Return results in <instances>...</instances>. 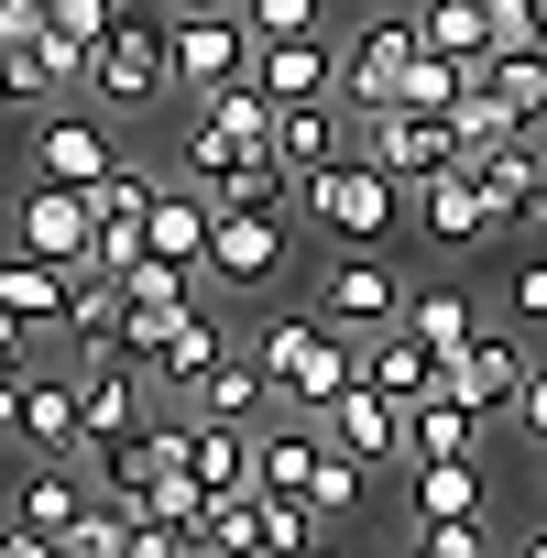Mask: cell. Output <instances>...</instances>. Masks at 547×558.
<instances>
[{
  "label": "cell",
  "instance_id": "1",
  "mask_svg": "<svg viewBox=\"0 0 547 558\" xmlns=\"http://www.w3.org/2000/svg\"><path fill=\"white\" fill-rule=\"evenodd\" d=\"M252 351H263V373H274V405H296V416H329V405L362 384V329H340L329 307L274 318Z\"/></svg>",
  "mask_w": 547,
  "mask_h": 558
},
{
  "label": "cell",
  "instance_id": "2",
  "mask_svg": "<svg viewBox=\"0 0 547 558\" xmlns=\"http://www.w3.org/2000/svg\"><path fill=\"white\" fill-rule=\"evenodd\" d=\"M296 208L329 230V241H394L405 230V208H416V186L405 175H384L373 154H340V165H318V175H296Z\"/></svg>",
  "mask_w": 547,
  "mask_h": 558
},
{
  "label": "cell",
  "instance_id": "3",
  "mask_svg": "<svg viewBox=\"0 0 547 558\" xmlns=\"http://www.w3.org/2000/svg\"><path fill=\"white\" fill-rule=\"evenodd\" d=\"M165 45H175V88H186V99L241 88L252 56H263V34H252L241 12H165Z\"/></svg>",
  "mask_w": 547,
  "mask_h": 558
},
{
  "label": "cell",
  "instance_id": "4",
  "mask_svg": "<svg viewBox=\"0 0 547 558\" xmlns=\"http://www.w3.org/2000/svg\"><path fill=\"white\" fill-rule=\"evenodd\" d=\"M175 88V45L154 12H121V34H99V66H88V99L99 110H154Z\"/></svg>",
  "mask_w": 547,
  "mask_h": 558
},
{
  "label": "cell",
  "instance_id": "5",
  "mask_svg": "<svg viewBox=\"0 0 547 558\" xmlns=\"http://www.w3.org/2000/svg\"><path fill=\"white\" fill-rule=\"evenodd\" d=\"M12 241L77 274V263H99V197H88V186H66V175H34V186L12 197Z\"/></svg>",
  "mask_w": 547,
  "mask_h": 558
},
{
  "label": "cell",
  "instance_id": "6",
  "mask_svg": "<svg viewBox=\"0 0 547 558\" xmlns=\"http://www.w3.org/2000/svg\"><path fill=\"white\" fill-rule=\"evenodd\" d=\"M99 504V482L88 471H66V460H45L23 493H12V525H0V558H66V525Z\"/></svg>",
  "mask_w": 547,
  "mask_h": 558
},
{
  "label": "cell",
  "instance_id": "7",
  "mask_svg": "<svg viewBox=\"0 0 547 558\" xmlns=\"http://www.w3.org/2000/svg\"><path fill=\"white\" fill-rule=\"evenodd\" d=\"M416 56H427L416 12H373V23H362V34L340 45V99H351V110H384V99H405Z\"/></svg>",
  "mask_w": 547,
  "mask_h": 558
},
{
  "label": "cell",
  "instance_id": "8",
  "mask_svg": "<svg viewBox=\"0 0 547 558\" xmlns=\"http://www.w3.org/2000/svg\"><path fill=\"white\" fill-rule=\"evenodd\" d=\"M362 154H373L384 175L427 186V175H438V165H460L471 143H460V121H449V110H405V99H394V110H362Z\"/></svg>",
  "mask_w": 547,
  "mask_h": 558
},
{
  "label": "cell",
  "instance_id": "9",
  "mask_svg": "<svg viewBox=\"0 0 547 558\" xmlns=\"http://www.w3.org/2000/svg\"><path fill=\"white\" fill-rule=\"evenodd\" d=\"M318 307H329L340 329H394V318H405V286H394V263H384L373 241H340V263L318 274Z\"/></svg>",
  "mask_w": 547,
  "mask_h": 558
},
{
  "label": "cell",
  "instance_id": "10",
  "mask_svg": "<svg viewBox=\"0 0 547 558\" xmlns=\"http://www.w3.org/2000/svg\"><path fill=\"white\" fill-rule=\"evenodd\" d=\"M318 427H329L340 449H362L373 471H416V427H405V405H394L384 384H351V395H340Z\"/></svg>",
  "mask_w": 547,
  "mask_h": 558
},
{
  "label": "cell",
  "instance_id": "11",
  "mask_svg": "<svg viewBox=\"0 0 547 558\" xmlns=\"http://www.w3.org/2000/svg\"><path fill=\"white\" fill-rule=\"evenodd\" d=\"M274 263H285V208H219V241H208V274L230 296L274 286Z\"/></svg>",
  "mask_w": 547,
  "mask_h": 558
},
{
  "label": "cell",
  "instance_id": "12",
  "mask_svg": "<svg viewBox=\"0 0 547 558\" xmlns=\"http://www.w3.org/2000/svg\"><path fill=\"white\" fill-rule=\"evenodd\" d=\"M110 165H121V143H110V132H99L88 110H56V99L34 110V175H66V186H99Z\"/></svg>",
  "mask_w": 547,
  "mask_h": 558
},
{
  "label": "cell",
  "instance_id": "13",
  "mask_svg": "<svg viewBox=\"0 0 547 558\" xmlns=\"http://www.w3.org/2000/svg\"><path fill=\"white\" fill-rule=\"evenodd\" d=\"M493 219H503V208H493V186L471 175V154L416 186V230H427V241H493Z\"/></svg>",
  "mask_w": 547,
  "mask_h": 558
},
{
  "label": "cell",
  "instance_id": "14",
  "mask_svg": "<svg viewBox=\"0 0 547 558\" xmlns=\"http://www.w3.org/2000/svg\"><path fill=\"white\" fill-rule=\"evenodd\" d=\"M66 286H77L66 263H45V252H23V241L0 252V307H12L34 340H66Z\"/></svg>",
  "mask_w": 547,
  "mask_h": 558
},
{
  "label": "cell",
  "instance_id": "15",
  "mask_svg": "<svg viewBox=\"0 0 547 558\" xmlns=\"http://www.w3.org/2000/svg\"><path fill=\"white\" fill-rule=\"evenodd\" d=\"M219 351H230V329H219L208 307H186V318H175V329L143 351V373H154V395H175V405H186V395L219 373Z\"/></svg>",
  "mask_w": 547,
  "mask_h": 558
},
{
  "label": "cell",
  "instance_id": "16",
  "mask_svg": "<svg viewBox=\"0 0 547 558\" xmlns=\"http://www.w3.org/2000/svg\"><path fill=\"white\" fill-rule=\"evenodd\" d=\"M23 449L34 460H88V395H77V373H56V384L23 373Z\"/></svg>",
  "mask_w": 547,
  "mask_h": 558
},
{
  "label": "cell",
  "instance_id": "17",
  "mask_svg": "<svg viewBox=\"0 0 547 558\" xmlns=\"http://www.w3.org/2000/svg\"><path fill=\"white\" fill-rule=\"evenodd\" d=\"M362 384H384L394 405H416V395H438V384H449V362L394 318V329H362Z\"/></svg>",
  "mask_w": 547,
  "mask_h": 558
},
{
  "label": "cell",
  "instance_id": "18",
  "mask_svg": "<svg viewBox=\"0 0 547 558\" xmlns=\"http://www.w3.org/2000/svg\"><path fill=\"white\" fill-rule=\"evenodd\" d=\"M471 77L503 99V121H514V132H547V45H525V34H514V45H493Z\"/></svg>",
  "mask_w": 547,
  "mask_h": 558
},
{
  "label": "cell",
  "instance_id": "19",
  "mask_svg": "<svg viewBox=\"0 0 547 558\" xmlns=\"http://www.w3.org/2000/svg\"><path fill=\"white\" fill-rule=\"evenodd\" d=\"M525 373H536V362H525V340H493V329H482L471 351H449V395H471L482 416H503Z\"/></svg>",
  "mask_w": 547,
  "mask_h": 558
},
{
  "label": "cell",
  "instance_id": "20",
  "mask_svg": "<svg viewBox=\"0 0 547 558\" xmlns=\"http://www.w3.org/2000/svg\"><path fill=\"white\" fill-rule=\"evenodd\" d=\"M252 77H263L274 99H329V88H340V45H329V34H285V45L252 56Z\"/></svg>",
  "mask_w": 547,
  "mask_h": 558
},
{
  "label": "cell",
  "instance_id": "21",
  "mask_svg": "<svg viewBox=\"0 0 547 558\" xmlns=\"http://www.w3.org/2000/svg\"><path fill=\"white\" fill-rule=\"evenodd\" d=\"M471 175L493 186V208L514 219L525 197H536V175H547V132H503V143H471Z\"/></svg>",
  "mask_w": 547,
  "mask_h": 558
},
{
  "label": "cell",
  "instance_id": "22",
  "mask_svg": "<svg viewBox=\"0 0 547 558\" xmlns=\"http://www.w3.org/2000/svg\"><path fill=\"white\" fill-rule=\"evenodd\" d=\"M405 427H416V460H460V449H482V427H493V416H482L471 395H449V384H438V395H416V405H405Z\"/></svg>",
  "mask_w": 547,
  "mask_h": 558
},
{
  "label": "cell",
  "instance_id": "23",
  "mask_svg": "<svg viewBox=\"0 0 547 558\" xmlns=\"http://www.w3.org/2000/svg\"><path fill=\"white\" fill-rule=\"evenodd\" d=\"M154 471H165L154 427H132V438H88V482H99L110 504H143V493H154Z\"/></svg>",
  "mask_w": 547,
  "mask_h": 558
},
{
  "label": "cell",
  "instance_id": "24",
  "mask_svg": "<svg viewBox=\"0 0 547 558\" xmlns=\"http://www.w3.org/2000/svg\"><path fill=\"white\" fill-rule=\"evenodd\" d=\"M405 329L449 362V351H471V340H482V307H471L460 286H416V296H405Z\"/></svg>",
  "mask_w": 547,
  "mask_h": 558
},
{
  "label": "cell",
  "instance_id": "25",
  "mask_svg": "<svg viewBox=\"0 0 547 558\" xmlns=\"http://www.w3.org/2000/svg\"><path fill=\"white\" fill-rule=\"evenodd\" d=\"M318 460H329V427H263V493H318Z\"/></svg>",
  "mask_w": 547,
  "mask_h": 558
},
{
  "label": "cell",
  "instance_id": "26",
  "mask_svg": "<svg viewBox=\"0 0 547 558\" xmlns=\"http://www.w3.org/2000/svg\"><path fill=\"white\" fill-rule=\"evenodd\" d=\"M274 154H285L296 175L340 165V110H329V99H285V121H274Z\"/></svg>",
  "mask_w": 547,
  "mask_h": 558
},
{
  "label": "cell",
  "instance_id": "27",
  "mask_svg": "<svg viewBox=\"0 0 547 558\" xmlns=\"http://www.w3.org/2000/svg\"><path fill=\"white\" fill-rule=\"evenodd\" d=\"M197 416H252V405H274V373H263V351H219V373L186 395Z\"/></svg>",
  "mask_w": 547,
  "mask_h": 558
},
{
  "label": "cell",
  "instance_id": "28",
  "mask_svg": "<svg viewBox=\"0 0 547 558\" xmlns=\"http://www.w3.org/2000/svg\"><path fill=\"white\" fill-rule=\"evenodd\" d=\"M416 514H482V449L416 460Z\"/></svg>",
  "mask_w": 547,
  "mask_h": 558
},
{
  "label": "cell",
  "instance_id": "29",
  "mask_svg": "<svg viewBox=\"0 0 547 558\" xmlns=\"http://www.w3.org/2000/svg\"><path fill=\"white\" fill-rule=\"evenodd\" d=\"M503 318H514L525 340H547V241H536V252L503 274Z\"/></svg>",
  "mask_w": 547,
  "mask_h": 558
},
{
  "label": "cell",
  "instance_id": "30",
  "mask_svg": "<svg viewBox=\"0 0 547 558\" xmlns=\"http://www.w3.org/2000/svg\"><path fill=\"white\" fill-rule=\"evenodd\" d=\"M241 23L263 45H285V34H329V0H241Z\"/></svg>",
  "mask_w": 547,
  "mask_h": 558
},
{
  "label": "cell",
  "instance_id": "31",
  "mask_svg": "<svg viewBox=\"0 0 547 558\" xmlns=\"http://www.w3.org/2000/svg\"><path fill=\"white\" fill-rule=\"evenodd\" d=\"M416 547H427V558H493V525H482V514H427Z\"/></svg>",
  "mask_w": 547,
  "mask_h": 558
},
{
  "label": "cell",
  "instance_id": "32",
  "mask_svg": "<svg viewBox=\"0 0 547 558\" xmlns=\"http://www.w3.org/2000/svg\"><path fill=\"white\" fill-rule=\"evenodd\" d=\"M121 12H132V0H56V34L99 45V34H121Z\"/></svg>",
  "mask_w": 547,
  "mask_h": 558
},
{
  "label": "cell",
  "instance_id": "33",
  "mask_svg": "<svg viewBox=\"0 0 547 558\" xmlns=\"http://www.w3.org/2000/svg\"><path fill=\"white\" fill-rule=\"evenodd\" d=\"M503 427H525V438H547V373H525V384H514V405H503Z\"/></svg>",
  "mask_w": 547,
  "mask_h": 558
},
{
  "label": "cell",
  "instance_id": "34",
  "mask_svg": "<svg viewBox=\"0 0 547 558\" xmlns=\"http://www.w3.org/2000/svg\"><path fill=\"white\" fill-rule=\"evenodd\" d=\"M23 351H34V329H23L12 307H0V373H23Z\"/></svg>",
  "mask_w": 547,
  "mask_h": 558
},
{
  "label": "cell",
  "instance_id": "35",
  "mask_svg": "<svg viewBox=\"0 0 547 558\" xmlns=\"http://www.w3.org/2000/svg\"><path fill=\"white\" fill-rule=\"evenodd\" d=\"M0 438H23V373H0Z\"/></svg>",
  "mask_w": 547,
  "mask_h": 558
},
{
  "label": "cell",
  "instance_id": "36",
  "mask_svg": "<svg viewBox=\"0 0 547 558\" xmlns=\"http://www.w3.org/2000/svg\"><path fill=\"white\" fill-rule=\"evenodd\" d=\"M514 230H525V241H547V175H536V197L514 208Z\"/></svg>",
  "mask_w": 547,
  "mask_h": 558
},
{
  "label": "cell",
  "instance_id": "37",
  "mask_svg": "<svg viewBox=\"0 0 547 558\" xmlns=\"http://www.w3.org/2000/svg\"><path fill=\"white\" fill-rule=\"evenodd\" d=\"M514 34H525V45H547V0H514Z\"/></svg>",
  "mask_w": 547,
  "mask_h": 558
},
{
  "label": "cell",
  "instance_id": "38",
  "mask_svg": "<svg viewBox=\"0 0 547 558\" xmlns=\"http://www.w3.org/2000/svg\"><path fill=\"white\" fill-rule=\"evenodd\" d=\"M165 12H241V0H165Z\"/></svg>",
  "mask_w": 547,
  "mask_h": 558
},
{
  "label": "cell",
  "instance_id": "39",
  "mask_svg": "<svg viewBox=\"0 0 547 558\" xmlns=\"http://www.w3.org/2000/svg\"><path fill=\"white\" fill-rule=\"evenodd\" d=\"M0 186H12V154H0Z\"/></svg>",
  "mask_w": 547,
  "mask_h": 558
}]
</instances>
